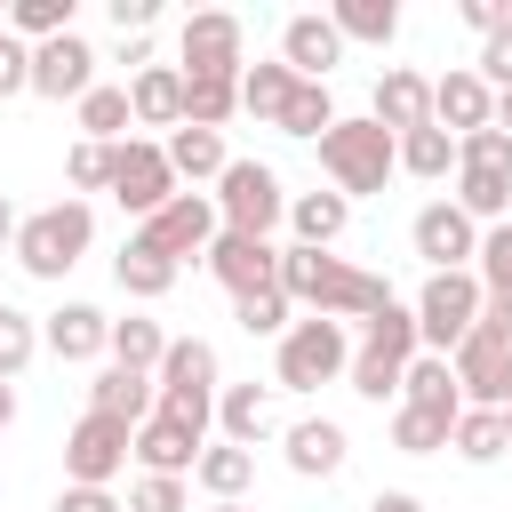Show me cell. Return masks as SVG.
Instances as JSON below:
<instances>
[{"label": "cell", "mask_w": 512, "mask_h": 512, "mask_svg": "<svg viewBox=\"0 0 512 512\" xmlns=\"http://www.w3.org/2000/svg\"><path fill=\"white\" fill-rule=\"evenodd\" d=\"M88 240H96V208L64 192V200H48V208H32V216H24V232H16V248H8V256H16L32 280H64V272L88 256Z\"/></svg>", "instance_id": "4"}, {"label": "cell", "mask_w": 512, "mask_h": 512, "mask_svg": "<svg viewBox=\"0 0 512 512\" xmlns=\"http://www.w3.org/2000/svg\"><path fill=\"white\" fill-rule=\"evenodd\" d=\"M40 352H48V344H40V320L16 312V304H0V384H16Z\"/></svg>", "instance_id": "39"}, {"label": "cell", "mask_w": 512, "mask_h": 512, "mask_svg": "<svg viewBox=\"0 0 512 512\" xmlns=\"http://www.w3.org/2000/svg\"><path fill=\"white\" fill-rule=\"evenodd\" d=\"M400 408H432V416H464V392H456V368L440 352H416L408 376H400Z\"/></svg>", "instance_id": "28"}, {"label": "cell", "mask_w": 512, "mask_h": 512, "mask_svg": "<svg viewBox=\"0 0 512 512\" xmlns=\"http://www.w3.org/2000/svg\"><path fill=\"white\" fill-rule=\"evenodd\" d=\"M344 224H352V200H344L336 184H328V192H288V232H296V248H336Z\"/></svg>", "instance_id": "26"}, {"label": "cell", "mask_w": 512, "mask_h": 512, "mask_svg": "<svg viewBox=\"0 0 512 512\" xmlns=\"http://www.w3.org/2000/svg\"><path fill=\"white\" fill-rule=\"evenodd\" d=\"M240 112V80H184V128H224Z\"/></svg>", "instance_id": "43"}, {"label": "cell", "mask_w": 512, "mask_h": 512, "mask_svg": "<svg viewBox=\"0 0 512 512\" xmlns=\"http://www.w3.org/2000/svg\"><path fill=\"white\" fill-rule=\"evenodd\" d=\"M472 280H480V296H512V224H488V232H480Z\"/></svg>", "instance_id": "44"}, {"label": "cell", "mask_w": 512, "mask_h": 512, "mask_svg": "<svg viewBox=\"0 0 512 512\" xmlns=\"http://www.w3.org/2000/svg\"><path fill=\"white\" fill-rule=\"evenodd\" d=\"M496 128H504V136H512V88H504V96H496Z\"/></svg>", "instance_id": "56"}, {"label": "cell", "mask_w": 512, "mask_h": 512, "mask_svg": "<svg viewBox=\"0 0 512 512\" xmlns=\"http://www.w3.org/2000/svg\"><path fill=\"white\" fill-rule=\"evenodd\" d=\"M336 376H352V336H344V320L304 312V320L280 336V352H272V384H280V392H320V384H336Z\"/></svg>", "instance_id": "5"}, {"label": "cell", "mask_w": 512, "mask_h": 512, "mask_svg": "<svg viewBox=\"0 0 512 512\" xmlns=\"http://www.w3.org/2000/svg\"><path fill=\"white\" fill-rule=\"evenodd\" d=\"M408 240H416V256H424L432 272H472V256H480V224H472L456 200H424L416 224H408Z\"/></svg>", "instance_id": "13"}, {"label": "cell", "mask_w": 512, "mask_h": 512, "mask_svg": "<svg viewBox=\"0 0 512 512\" xmlns=\"http://www.w3.org/2000/svg\"><path fill=\"white\" fill-rule=\"evenodd\" d=\"M336 120H344V112H336V96H328L320 80H296V96H288V112H280V136H296V144H320Z\"/></svg>", "instance_id": "36"}, {"label": "cell", "mask_w": 512, "mask_h": 512, "mask_svg": "<svg viewBox=\"0 0 512 512\" xmlns=\"http://www.w3.org/2000/svg\"><path fill=\"white\" fill-rule=\"evenodd\" d=\"M88 408L96 416H120V424H144V416H160V376H136V368H96V384H88Z\"/></svg>", "instance_id": "23"}, {"label": "cell", "mask_w": 512, "mask_h": 512, "mask_svg": "<svg viewBox=\"0 0 512 512\" xmlns=\"http://www.w3.org/2000/svg\"><path fill=\"white\" fill-rule=\"evenodd\" d=\"M456 168L512 176V136H504V128H472V136H456Z\"/></svg>", "instance_id": "46"}, {"label": "cell", "mask_w": 512, "mask_h": 512, "mask_svg": "<svg viewBox=\"0 0 512 512\" xmlns=\"http://www.w3.org/2000/svg\"><path fill=\"white\" fill-rule=\"evenodd\" d=\"M64 184H72V200H80V192H112V144H88V136H80V144L64 152Z\"/></svg>", "instance_id": "45"}, {"label": "cell", "mask_w": 512, "mask_h": 512, "mask_svg": "<svg viewBox=\"0 0 512 512\" xmlns=\"http://www.w3.org/2000/svg\"><path fill=\"white\" fill-rule=\"evenodd\" d=\"M176 272H184V264H176L168 248H152L144 232H128V240H120V256H112V280H120V296H136V304L168 296V288H176Z\"/></svg>", "instance_id": "22"}, {"label": "cell", "mask_w": 512, "mask_h": 512, "mask_svg": "<svg viewBox=\"0 0 512 512\" xmlns=\"http://www.w3.org/2000/svg\"><path fill=\"white\" fill-rule=\"evenodd\" d=\"M200 264L224 280V296H248V288H272L280 280V248L272 240H248V232H216V248Z\"/></svg>", "instance_id": "18"}, {"label": "cell", "mask_w": 512, "mask_h": 512, "mask_svg": "<svg viewBox=\"0 0 512 512\" xmlns=\"http://www.w3.org/2000/svg\"><path fill=\"white\" fill-rule=\"evenodd\" d=\"M128 456H136V424H120V416H80L72 432H64V480L72 488H112L120 472H128Z\"/></svg>", "instance_id": "10"}, {"label": "cell", "mask_w": 512, "mask_h": 512, "mask_svg": "<svg viewBox=\"0 0 512 512\" xmlns=\"http://www.w3.org/2000/svg\"><path fill=\"white\" fill-rule=\"evenodd\" d=\"M88 88H96V48H88L80 32L32 48V96H48V104H80Z\"/></svg>", "instance_id": "15"}, {"label": "cell", "mask_w": 512, "mask_h": 512, "mask_svg": "<svg viewBox=\"0 0 512 512\" xmlns=\"http://www.w3.org/2000/svg\"><path fill=\"white\" fill-rule=\"evenodd\" d=\"M176 192H184V184H176V168H168V144H152V136L112 144V200H120L136 224H144V216H160Z\"/></svg>", "instance_id": "11"}, {"label": "cell", "mask_w": 512, "mask_h": 512, "mask_svg": "<svg viewBox=\"0 0 512 512\" xmlns=\"http://www.w3.org/2000/svg\"><path fill=\"white\" fill-rule=\"evenodd\" d=\"M328 24H336L344 40L392 48V32H400V8H392V0H336V8H328Z\"/></svg>", "instance_id": "37"}, {"label": "cell", "mask_w": 512, "mask_h": 512, "mask_svg": "<svg viewBox=\"0 0 512 512\" xmlns=\"http://www.w3.org/2000/svg\"><path fill=\"white\" fill-rule=\"evenodd\" d=\"M8 96H32V48L16 32H0V104Z\"/></svg>", "instance_id": "48"}, {"label": "cell", "mask_w": 512, "mask_h": 512, "mask_svg": "<svg viewBox=\"0 0 512 512\" xmlns=\"http://www.w3.org/2000/svg\"><path fill=\"white\" fill-rule=\"evenodd\" d=\"M368 120H384L392 136L432 128V80L408 72V64H384V80H376V96H368Z\"/></svg>", "instance_id": "20"}, {"label": "cell", "mask_w": 512, "mask_h": 512, "mask_svg": "<svg viewBox=\"0 0 512 512\" xmlns=\"http://www.w3.org/2000/svg\"><path fill=\"white\" fill-rule=\"evenodd\" d=\"M480 232L488 224H512V176H488V168H456V192H448Z\"/></svg>", "instance_id": "34"}, {"label": "cell", "mask_w": 512, "mask_h": 512, "mask_svg": "<svg viewBox=\"0 0 512 512\" xmlns=\"http://www.w3.org/2000/svg\"><path fill=\"white\" fill-rule=\"evenodd\" d=\"M216 392H224V384H216V344H208V336H176L168 360H160V416H176L184 432L208 440Z\"/></svg>", "instance_id": "6"}, {"label": "cell", "mask_w": 512, "mask_h": 512, "mask_svg": "<svg viewBox=\"0 0 512 512\" xmlns=\"http://www.w3.org/2000/svg\"><path fill=\"white\" fill-rule=\"evenodd\" d=\"M280 64H288L296 80H320V88H328V72L344 64V32H336L320 8H296V16L280 24Z\"/></svg>", "instance_id": "16"}, {"label": "cell", "mask_w": 512, "mask_h": 512, "mask_svg": "<svg viewBox=\"0 0 512 512\" xmlns=\"http://www.w3.org/2000/svg\"><path fill=\"white\" fill-rule=\"evenodd\" d=\"M432 120H440L448 136L496 128V88H488L472 64H456V72H440V80H432Z\"/></svg>", "instance_id": "17"}, {"label": "cell", "mask_w": 512, "mask_h": 512, "mask_svg": "<svg viewBox=\"0 0 512 512\" xmlns=\"http://www.w3.org/2000/svg\"><path fill=\"white\" fill-rule=\"evenodd\" d=\"M280 448H288V472H296V480H336L344 456H352V440H344L336 416H296V424L280 432Z\"/></svg>", "instance_id": "19"}, {"label": "cell", "mask_w": 512, "mask_h": 512, "mask_svg": "<svg viewBox=\"0 0 512 512\" xmlns=\"http://www.w3.org/2000/svg\"><path fill=\"white\" fill-rule=\"evenodd\" d=\"M56 512H128V504H120L112 488H72V480H64V496H56Z\"/></svg>", "instance_id": "51"}, {"label": "cell", "mask_w": 512, "mask_h": 512, "mask_svg": "<svg viewBox=\"0 0 512 512\" xmlns=\"http://www.w3.org/2000/svg\"><path fill=\"white\" fill-rule=\"evenodd\" d=\"M136 232H144L152 248H168V256L184 264V256H208V248H216L224 216H216V192H176V200H168L160 216H144Z\"/></svg>", "instance_id": "12"}, {"label": "cell", "mask_w": 512, "mask_h": 512, "mask_svg": "<svg viewBox=\"0 0 512 512\" xmlns=\"http://www.w3.org/2000/svg\"><path fill=\"white\" fill-rule=\"evenodd\" d=\"M16 232H24V216H16V200L0 192V248H16Z\"/></svg>", "instance_id": "54"}, {"label": "cell", "mask_w": 512, "mask_h": 512, "mask_svg": "<svg viewBox=\"0 0 512 512\" xmlns=\"http://www.w3.org/2000/svg\"><path fill=\"white\" fill-rule=\"evenodd\" d=\"M16 424V384H0V432Z\"/></svg>", "instance_id": "55"}, {"label": "cell", "mask_w": 512, "mask_h": 512, "mask_svg": "<svg viewBox=\"0 0 512 512\" xmlns=\"http://www.w3.org/2000/svg\"><path fill=\"white\" fill-rule=\"evenodd\" d=\"M272 384H224L216 392V432L232 440V448H256V440H272Z\"/></svg>", "instance_id": "25"}, {"label": "cell", "mask_w": 512, "mask_h": 512, "mask_svg": "<svg viewBox=\"0 0 512 512\" xmlns=\"http://www.w3.org/2000/svg\"><path fill=\"white\" fill-rule=\"evenodd\" d=\"M448 448H456L464 464H496V456L512 448V424H504V408H464V416H456V432H448Z\"/></svg>", "instance_id": "35"}, {"label": "cell", "mask_w": 512, "mask_h": 512, "mask_svg": "<svg viewBox=\"0 0 512 512\" xmlns=\"http://www.w3.org/2000/svg\"><path fill=\"white\" fill-rule=\"evenodd\" d=\"M128 104H136V128H184V72L176 64H152V72H136L128 80Z\"/></svg>", "instance_id": "27"}, {"label": "cell", "mask_w": 512, "mask_h": 512, "mask_svg": "<svg viewBox=\"0 0 512 512\" xmlns=\"http://www.w3.org/2000/svg\"><path fill=\"white\" fill-rule=\"evenodd\" d=\"M480 336L512 344V296H488V304H480Z\"/></svg>", "instance_id": "52"}, {"label": "cell", "mask_w": 512, "mask_h": 512, "mask_svg": "<svg viewBox=\"0 0 512 512\" xmlns=\"http://www.w3.org/2000/svg\"><path fill=\"white\" fill-rule=\"evenodd\" d=\"M8 32H16L24 48L64 40V32H72V0H8Z\"/></svg>", "instance_id": "40"}, {"label": "cell", "mask_w": 512, "mask_h": 512, "mask_svg": "<svg viewBox=\"0 0 512 512\" xmlns=\"http://www.w3.org/2000/svg\"><path fill=\"white\" fill-rule=\"evenodd\" d=\"M168 344H176V336H168L160 320H144V312H128V320H112V352H104V360H112V368H136V376H160V360H168Z\"/></svg>", "instance_id": "31"}, {"label": "cell", "mask_w": 512, "mask_h": 512, "mask_svg": "<svg viewBox=\"0 0 512 512\" xmlns=\"http://www.w3.org/2000/svg\"><path fill=\"white\" fill-rule=\"evenodd\" d=\"M168 168H176V184H216V176L232 168L224 128H176V136H168Z\"/></svg>", "instance_id": "30"}, {"label": "cell", "mask_w": 512, "mask_h": 512, "mask_svg": "<svg viewBox=\"0 0 512 512\" xmlns=\"http://www.w3.org/2000/svg\"><path fill=\"white\" fill-rule=\"evenodd\" d=\"M72 112H80V136H88V144H128V128H136L128 88H112V80H96V88H88Z\"/></svg>", "instance_id": "32"}, {"label": "cell", "mask_w": 512, "mask_h": 512, "mask_svg": "<svg viewBox=\"0 0 512 512\" xmlns=\"http://www.w3.org/2000/svg\"><path fill=\"white\" fill-rule=\"evenodd\" d=\"M192 480L208 488V504H240V496H248V480H256V448L208 440V448H200V464H192Z\"/></svg>", "instance_id": "29"}, {"label": "cell", "mask_w": 512, "mask_h": 512, "mask_svg": "<svg viewBox=\"0 0 512 512\" xmlns=\"http://www.w3.org/2000/svg\"><path fill=\"white\" fill-rule=\"evenodd\" d=\"M368 512H424V496H408V488H376Z\"/></svg>", "instance_id": "53"}, {"label": "cell", "mask_w": 512, "mask_h": 512, "mask_svg": "<svg viewBox=\"0 0 512 512\" xmlns=\"http://www.w3.org/2000/svg\"><path fill=\"white\" fill-rule=\"evenodd\" d=\"M216 216H224V232L272 240V224H288V192H280V168H264V160H232V168L216 176Z\"/></svg>", "instance_id": "7"}, {"label": "cell", "mask_w": 512, "mask_h": 512, "mask_svg": "<svg viewBox=\"0 0 512 512\" xmlns=\"http://www.w3.org/2000/svg\"><path fill=\"white\" fill-rule=\"evenodd\" d=\"M504 424H512V408H504Z\"/></svg>", "instance_id": "59"}, {"label": "cell", "mask_w": 512, "mask_h": 512, "mask_svg": "<svg viewBox=\"0 0 512 512\" xmlns=\"http://www.w3.org/2000/svg\"><path fill=\"white\" fill-rule=\"evenodd\" d=\"M40 344H48L56 360H104V352H112V320H104L96 304H56V312L40 320Z\"/></svg>", "instance_id": "21"}, {"label": "cell", "mask_w": 512, "mask_h": 512, "mask_svg": "<svg viewBox=\"0 0 512 512\" xmlns=\"http://www.w3.org/2000/svg\"><path fill=\"white\" fill-rule=\"evenodd\" d=\"M448 368H456L464 408H512V344H496V336L472 328V336L448 352Z\"/></svg>", "instance_id": "14"}, {"label": "cell", "mask_w": 512, "mask_h": 512, "mask_svg": "<svg viewBox=\"0 0 512 512\" xmlns=\"http://www.w3.org/2000/svg\"><path fill=\"white\" fill-rule=\"evenodd\" d=\"M480 280L472 272H424V288H416V328H424V352H456L472 328H480Z\"/></svg>", "instance_id": "9"}, {"label": "cell", "mask_w": 512, "mask_h": 512, "mask_svg": "<svg viewBox=\"0 0 512 512\" xmlns=\"http://www.w3.org/2000/svg\"><path fill=\"white\" fill-rule=\"evenodd\" d=\"M208 512H248V504H208Z\"/></svg>", "instance_id": "57"}, {"label": "cell", "mask_w": 512, "mask_h": 512, "mask_svg": "<svg viewBox=\"0 0 512 512\" xmlns=\"http://www.w3.org/2000/svg\"><path fill=\"white\" fill-rule=\"evenodd\" d=\"M200 432H184L176 416H144L136 424V464L144 472H168V480H192V464H200Z\"/></svg>", "instance_id": "24"}, {"label": "cell", "mask_w": 512, "mask_h": 512, "mask_svg": "<svg viewBox=\"0 0 512 512\" xmlns=\"http://www.w3.org/2000/svg\"><path fill=\"white\" fill-rule=\"evenodd\" d=\"M400 168V136L384 128V120H336L328 136H320V176L344 192V200H360V192H384V176Z\"/></svg>", "instance_id": "3"}, {"label": "cell", "mask_w": 512, "mask_h": 512, "mask_svg": "<svg viewBox=\"0 0 512 512\" xmlns=\"http://www.w3.org/2000/svg\"><path fill=\"white\" fill-rule=\"evenodd\" d=\"M400 168L408 176H424V184H440V176H456V136L432 120V128H408L400 136Z\"/></svg>", "instance_id": "38"}, {"label": "cell", "mask_w": 512, "mask_h": 512, "mask_svg": "<svg viewBox=\"0 0 512 512\" xmlns=\"http://www.w3.org/2000/svg\"><path fill=\"white\" fill-rule=\"evenodd\" d=\"M176 72H184V80H240V72H248V32H240V16H232V8L184 16V32H176Z\"/></svg>", "instance_id": "8"}, {"label": "cell", "mask_w": 512, "mask_h": 512, "mask_svg": "<svg viewBox=\"0 0 512 512\" xmlns=\"http://www.w3.org/2000/svg\"><path fill=\"white\" fill-rule=\"evenodd\" d=\"M0 32H8V0H0Z\"/></svg>", "instance_id": "58"}, {"label": "cell", "mask_w": 512, "mask_h": 512, "mask_svg": "<svg viewBox=\"0 0 512 512\" xmlns=\"http://www.w3.org/2000/svg\"><path fill=\"white\" fill-rule=\"evenodd\" d=\"M424 352V328H416V304H384L376 320H360V344H352V392L360 400H400V376H408V360Z\"/></svg>", "instance_id": "2"}, {"label": "cell", "mask_w": 512, "mask_h": 512, "mask_svg": "<svg viewBox=\"0 0 512 512\" xmlns=\"http://www.w3.org/2000/svg\"><path fill=\"white\" fill-rule=\"evenodd\" d=\"M456 432V416H432V408H392V448L400 456H440Z\"/></svg>", "instance_id": "42"}, {"label": "cell", "mask_w": 512, "mask_h": 512, "mask_svg": "<svg viewBox=\"0 0 512 512\" xmlns=\"http://www.w3.org/2000/svg\"><path fill=\"white\" fill-rule=\"evenodd\" d=\"M472 72H480V80H488V88H496V96H504V88H512V24H504V32H488V40H480V64H472Z\"/></svg>", "instance_id": "49"}, {"label": "cell", "mask_w": 512, "mask_h": 512, "mask_svg": "<svg viewBox=\"0 0 512 512\" xmlns=\"http://www.w3.org/2000/svg\"><path fill=\"white\" fill-rule=\"evenodd\" d=\"M288 96H296V72L272 56V64H248L240 72V112L248 120H264V128H280V112H288Z\"/></svg>", "instance_id": "33"}, {"label": "cell", "mask_w": 512, "mask_h": 512, "mask_svg": "<svg viewBox=\"0 0 512 512\" xmlns=\"http://www.w3.org/2000/svg\"><path fill=\"white\" fill-rule=\"evenodd\" d=\"M280 288H288V304H304V312H320V320H376V312L392 304V288H384L376 272L328 256V248H296V240L280 248Z\"/></svg>", "instance_id": "1"}, {"label": "cell", "mask_w": 512, "mask_h": 512, "mask_svg": "<svg viewBox=\"0 0 512 512\" xmlns=\"http://www.w3.org/2000/svg\"><path fill=\"white\" fill-rule=\"evenodd\" d=\"M184 504H192V488L168 472H136V488H128V512H184Z\"/></svg>", "instance_id": "47"}, {"label": "cell", "mask_w": 512, "mask_h": 512, "mask_svg": "<svg viewBox=\"0 0 512 512\" xmlns=\"http://www.w3.org/2000/svg\"><path fill=\"white\" fill-rule=\"evenodd\" d=\"M296 304H288V288L272 280V288H248V296H232V320L248 328V336H288L296 320H288Z\"/></svg>", "instance_id": "41"}, {"label": "cell", "mask_w": 512, "mask_h": 512, "mask_svg": "<svg viewBox=\"0 0 512 512\" xmlns=\"http://www.w3.org/2000/svg\"><path fill=\"white\" fill-rule=\"evenodd\" d=\"M456 16L488 40V32H504V24H512V0H456Z\"/></svg>", "instance_id": "50"}]
</instances>
